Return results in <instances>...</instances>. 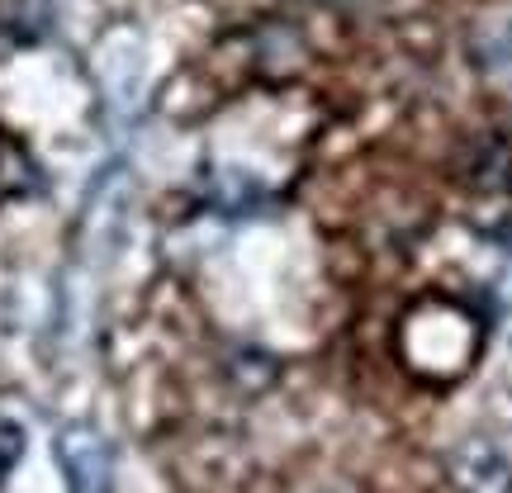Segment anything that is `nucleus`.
<instances>
[{"instance_id":"nucleus-1","label":"nucleus","mask_w":512,"mask_h":493,"mask_svg":"<svg viewBox=\"0 0 512 493\" xmlns=\"http://www.w3.org/2000/svg\"><path fill=\"white\" fill-rule=\"evenodd\" d=\"M57 465L67 493H114V451L91 422H67L57 432Z\"/></svg>"},{"instance_id":"nucleus-2","label":"nucleus","mask_w":512,"mask_h":493,"mask_svg":"<svg viewBox=\"0 0 512 493\" xmlns=\"http://www.w3.org/2000/svg\"><path fill=\"white\" fill-rule=\"evenodd\" d=\"M446 470H451V484L460 493H512V460L484 437L460 441L446 460Z\"/></svg>"},{"instance_id":"nucleus-3","label":"nucleus","mask_w":512,"mask_h":493,"mask_svg":"<svg viewBox=\"0 0 512 493\" xmlns=\"http://www.w3.org/2000/svg\"><path fill=\"white\" fill-rule=\"evenodd\" d=\"M479 62H484V67H489V72L512 91V19L508 24H498L494 34L479 43Z\"/></svg>"},{"instance_id":"nucleus-4","label":"nucleus","mask_w":512,"mask_h":493,"mask_svg":"<svg viewBox=\"0 0 512 493\" xmlns=\"http://www.w3.org/2000/svg\"><path fill=\"white\" fill-rule=\"evenodd\" d=\"M19 451H24V427H15V422H0V484H5V475L15 470Z\"/></svg>"}]
</instances>
